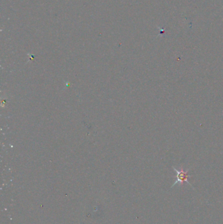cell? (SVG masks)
<instances>
[{"instance_id": "6da1fadb", "label": "cell", "mask_w": 223, "mask_h": 224, "mask_svg": "<svg viewBox=\"0 0 223 224\" xmlns=\"http://www.w3.org/2000/svg\"><path fill=\"white\" fill-rule=\"evenodd\" d=\"M173 169L175 172L176 173V174H176L177 180L175 181V182L173 184L172 188L175 186V185L176 184H179L180 185H182L184 182H186L188 184H189L190 185H191V186L194 188V187L192 186V185L191 183H189V182L188 181V178L190 177V176L188 174L189 169H188L186 171H184V170H183V169H181V170H178L177 169H175V167H173Z\"/></svg>"}]
</instances>
